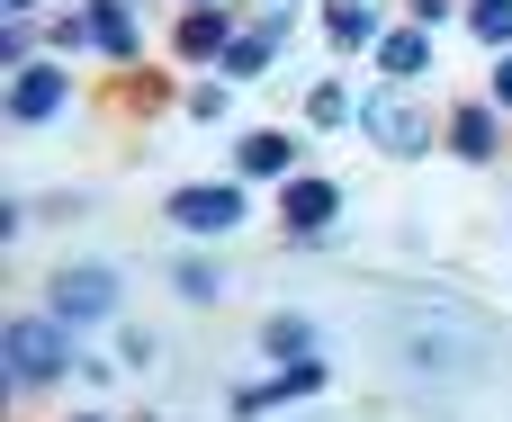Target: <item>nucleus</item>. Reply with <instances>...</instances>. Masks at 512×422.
<instances>
[{"label": "nucleus", "mask_w": 512, "mask_h": 422, "mask_svg": "<svg viewBox=\"0 0 512 422\" xmlns=\"http://www.w3.org/2000/svg\"><path fill=\"white\" fill-rule=\"evenodd\" d=\"M360 135H369L387 162H423V153L441 144V117H432V99H423L414 81H378V90H360Z\"/></svg>", "instance_id": "f257e3e1"}, {"label": "nucleus", "mask_w": 512, "mask_h": 422, "mask_svg": "<svg viewBox=\"0 0 512 422\" xmlns=\"http://www.w3.org/2000/svg\"><path fill=\"white\" fill-rule=\"evenodd\" d=\"M72 360H81V351H72V324H54V315H9V324H0V369H9V396L54 387Z\"/></svg>", "instance_id": "f03ea898"}, {"label": "nucleus", "mask_w": 512, "mask_h": 422, "mask_svg": "<svg viewBox=\"0 0 512 422\" xmlns=\"http://www.w3.org/2000/svg\"><path fill=\"white\" fill-rule=\"evenodd\" d=\"M162 225H180L189 243H225L252 225V198H243V180H189L162 198Z\"/></svg>", "instance_id": "7ed1b4c3"}, {"label": "nucleus", "mask_w": 512, "mask_h": 422, "mask_svg": "<svg viewBox=\"0 0 512 422\" xmlns=\"http://www.w3.org/2000/svg\"><path fill=\"white\" fill-rule=\"evenodd\" d=\"M0 117H9V126H54V117H72V63H63V54L18 63V72L0 81Z\"/></svg>", "instance_id": "20e7f679"}, {"label": "nucleus", "mask_w": 512, "mask_h": 422, "mask_svg": "<svg viewBox=\"0 0 512 422\" xmlns=\"http://www.w3.org/2000/svg\"><path fill=\"white\" fill-rule=\"evenodd\" d=\"M45 315L72 324V333L117 324V270H108V261H63V270L45 279Z\"/></svg>", "instance_id": "39448f33"}, {"label": "nucleus", "mask_w": 512, "mask_h": 422, "mask_svg": "<svg viewBox=\"0 0 512 422\" xmlns=\"http://www.w3.org/2000/svg\"><path fill=\"white\" fill-rule=\"evenodd\" d=\"M333 225H342V180H324V171L279 180V234L288 243H333Z\"/></svg>", "instance_id": "423d86ee"}, {"label": "nucleus", "mask_w": 512, "mask_h": 422, "mask_svg": "<svg viewBox=\"0 0 512 422\" xmlns=\"http://www.w3.org/2000/svg\"><path fill=\"white\" fill-rule=\"evenodd\" d=\"M504 135L512 117L495 108V99H459V108H441V153H459V162H504Z\"/></svg>", "instance_id": "0eeeda50"}, {"label": "nucleus", "mask_w": 512, "mask_h": 422, "mask_svg": "<svg viewBox=\"0 0 512 422\" xmlns=\"http://www.w3.org/2000/svg\"><path fill=\"white\" fill-rule=\"evenodd\" d=\"M324 378H333L324 360H279L270 378H252V387H234L225 405H234V414L252 422V414H270V405H297V396H324Z\"/></svg>", "instance_id": "6e6552de"}, {"label": "nucleus", "mask_w": 512, "mask_h": 422, "mask_svg": "<svg viewBox=\"0 0 512 422\" xmlns=\"http://www.w3.org/2000/svg\"><path fill=\"white\" fill-rule=\"evenodd\" d=\"M234 27H243V9H234V0L180 9V18H171V54H180V63H216V54L234 45Z\"/></svg>", "instance_id": "1a4fd4ad"}, {"label": "nucleus", "mask_w": 512, "mask_h": 422, "mask_svg": "<svg viewBox=\"0 0 512 422\" xmlns=\"http://www.w3.org/2000/svg\"><path fill=\"white\" fill-rule=\"evenodd\" d=\"M297 171H306V144L288 126H252L234 144V180H297Z\"/></svg>", "instance_id": "9d476101"}, {"label": "nucleus", "mask_w": 512, "mask_h": 422, "mask_svg": "<svg viewBox=\"0 0 512 422\" xmlns=\"http://www.w3.org/2000/svg\"><path fill=\"white\" fill-rule=\"evenodd\" d=\"M81 18H90V54H108L117 72L144 63V18H135V0H81Z\"/></svg>", "instance_id": "9b49d317"}, {"label": "nucleus", "mask_w": 512, "mask_h": 422, "mask_svg": "<svg viewBox=\"0 0 512 422\" xmlns=\"http://www.w3.org/2000/svg\"><path fill=\"white\" fill-rule=\"evenodd\" d=\"M378 81H432V27H414V18H396L387 36H378Z\"/></svg>", "instance_id": "f8f14e48"}, {"label": "nucleus", "mask_w": 512, "mask_h": 422, "mask_svg": "<svg viewBox=\"0 0 512 422\" xmlns=\"http://www.w3.org/2000/svg\"><path fill=\"white\" fill-rule=\"evenodd\" d=\"M324 36H333L342 54H378V36H387V0H324Z\"/></svg>", "instance_id": "ddd939ff"}, {"label": "nucleus", "mask_w": 512, "mask_h": 422, "mask_svg": "<svg viewBox=\"0 0 512 422\" xmlns=\"http://www.w3.org/2000/svg\"><path fill=\"white\" fill-rule=\"evenodd\" d=\"M270 63H279V36H270V27H252V18H243V27H234V45L216 54V72H225V81H261Z\"/></svg>", "instance_id": "4468645a"}, {"label": "nucleus", "mask_w": 512, "mask_h": 422, "mask_svg": "<svg viewBox=\"0 0 512 422\" xmlns=\"http://www.w3.org/2000/svg\"><path fill=\"white\" fill-rule=\"evenodd\" d=\"M171 288H180V306H225V297H234L225 261H207V252H180V261H171Z\"/></svg>", "instance_id": "2eb2a0df"}, {"label": "nucleus", "mask_w": 512, "mask_h": 422, "mask_svg": "<svg viewBox=\"0 0 512 422\" xmlns=\"http://www.w3.org/2000/svg\"><path fill=\"white\" fill-rule=\"evenodd\" d=\"M306 126H315V135L360 126V90H351V81H306Z\"/></svg>", "instance_id": "dca6fc26"}, {"label": "nucleus", "mask_w": 512, "mask_h": 422, "mask_svg": "<svg viewBox=\"0 0 512 422\" xmlns=\"http://www.w3.org/2000/svg\"><path fill=\"white\" fill-rule=\"evenodd\" d=\"M171 99H180V90H171L162 72H144V63L117 72V108H126V117H153V108H171Z\"/></svg>", "instance_id": "f3484780"}, {"label": "nucleus", "mask_w": 512, "mask_h": 422, "mask_svg": "<svg viewBox=\"0 0 512 422\" xmlns=\"http://www.w3.org/2000/svg\"><path fill=\"white\" fill-rule=\"evenodd\" d=\"M261 351L270 360H315V315H270L261 324Z\"/></svg>", "instance_id": "a211bd4d"}, {"label": "nucleus", "mask_w": 512, "mask_h": 422, "mask_svg": "<svg viewBox=\"0 0 512 422\" xmlns=\"http://www.w3.org/2000/svg\"><path fill=\"white\" fill-rule=\"evenodd\" d=\"M459 18H468V36H477L486 54H512V0H468Z\"/></svg>", "instance_id": "6ab92c4d"}, {"label": "nucleus", "mask_w": 512, "mask_h": 422, "mask_svg": "<svg viewBox=\"0 0 512 422\" xmlns=\"http://www.w3.org/2000/svg\"><path fill=\"white\" fill-rule=\"evenodd\" d=\"M234 9H243L252 27H270V36L288 45V36H297V18H306V9H324V0H234Z\"/></svg>", "instance_id": "aec40b11"}, {"label": "nucleus", "mask_w": 512, "mask_h": 422, "mask_svg": "<svg viewBox=\"0 0 512 422\" xmlns=\"http://www.w3.org/2000/svg\"><path fill=\"white\" fill-rule=\"evenodd\" d=\"M45 54H63V63L90 54V18H81V9H54V18H45Z\"/></svg>", "instance_id": "412c9836"}, {"label": "nucleus", "mask_w": 512, "mask_h": 422, "mask_svg": "<svg viewBox=\"0 0 512 422\" xmlns=\"http://www.w3.org/2000/svg\"><path fill=\"white\" fill-rule=\"evenodd\" d=\"M36 45H45V27H36V18H0V72L36 63Z\"/></svg>", "instance_id": "4be33fe9"}, {"label": "nucleus", "mask_w": 512, "mask_h": 422, "mask_svg": "<svg viewBox=\"0 0 512 422\" xmlns=\"http://www.w3.org/2000/svg\"><path fill=\"white\" fill-rule=\"evenodd\" d=\"M180 108H189V117H207V126H216V117H225V108H234V81H225V72H216V81H189V90H180Z\"/></svg>", "instance_id": "5701e85b"}, {"label": "nucleus", "mask_w": 512, "mask_h": 422, "mask_svg": "<svg viewBox=\"0 0 512 422\" xmlns=\"http://www.w3.org/2000/svg\"><path fill=\"white\" fill-rule=\"evenodd\" d=\"M162 360V333H144V324H117V369H153Z\"/></svg>", "instance_id": "b1692460"}, {"label": "nucleus", "mask_w": 512, "mask_h": 422, "mask_svg": "<svg viewBox=\"0 0 512 422\" xmlns=\"http://www.w3.org/2000/svg\"><path fill=\"white\" fill-rule=\"evenodd\" d=\"M405 18L414 27H441V18H459V0H405Z\"/></svg>", "instance_id": "393cba45"}, {"label": "nucleus", "mask_w": 512, "mask_h": 422, "mask_svg": "<svg viewBox=\"0 0 512 422\" xmlns=\"http://www.w3.org/2000/svg\"><path fill=\"white\" fill-rule=\"evenodd\" d=\"M486 99H495V108L512 117V54H495V81H486Z\"/></svg>", "instance_id": "a878e982"}, {"label": "nucleus", "mask_w": 512, "mask_h": 422, "mask_svg": "<svg viewBox=\"0 0 512 422\" xmlns=\"http://www.w3.org/2000/svg\"><path fill=\"white\" fill-rule=\"evenodd\" d=\"M36 9H45V0H0V18H36Z\"/></svg>", "instance_id": "bb28decb"}, {"label": "nucleus", "mask_w": 512, "mask_h": 422, "mask_svg": "<svg viewBox=\"0 0 512 422\" xmlns=\"http://www.w3.org/2000/svg\"><path fill=\"white\" fill-rule=\"evenodd\" d=\"M180 9H207V0H180Z\"/></svg>", "instance_id": "cd10ccee"}, {"label": "nucleus", "mask_w": 512, "mask_h": 422, "mask_svg": "<svg viewBox=\"0 0 512 422\" xmlns=\"http://www.w3.org/2000/svg\"><path fill=\"white\" fill-rule=\"evenodd\" d=\"M135 422H162V414H135Z\"/></svg>", "instance_id": "c85d7f7f"}, {"label": "nucleus", "mask_w": 512, "mask_h": 422, "mask_svg": "<svg viewBox=\"0 0 512 422\" xmlns=\"http://www.w3.org/2000/svg\"><path fill=\"white\" fill-rule=\"evenodd\" d=\"M72 422H99V414H72Z\"/></svg>", "instance_id": "c756f323"}]
</instances>
